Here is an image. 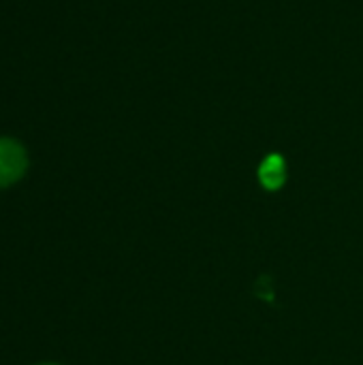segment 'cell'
Instances as JSON below:
<instances>
[{
    "instance_id": "1",
    "label": "cell",
    "mask_w": 363,
    "mask_h": 365,
    "mask_svg": "<svg viewBox=\"0 0 363 365\" xmlns=\"http://www.w3.org/2000/svg\"><path fill=\"white\" fill-rule=\"evenodd\" d=\"M28 169V154L19 141L2 137L0 139V188L15 184Z\"/></svg>"
},
{
    "instance_id": "2",
    "label": "cell",
    "mask_w": 363,
    "mask_h": 365,
    "mask_svg": "<svg viewBox=\"0 0 363 365\" xmlns=\"http://www.w3.org/2000/svg\"><path fill=\"white\" fill-rule=\"evenodd\" d=\"M285 178H287V169L280 156H267L259 167V180L267 190H278L285 184Z\"/></svg>"
},
{
    "instance_id": "3",
    "label": "cell",
    "mask_w": 363,
    "mask_h": 365,
    "mask_svg": "<svg viewBox=\"0 0 363 365\" xmlns=\"http://www.w3.org/2000/svg\"><path fill=\"white\" fill-rule=\"evenodd\" d=\"M43 365H56V364H43Z\"/></svg>"
}]
</instances>
